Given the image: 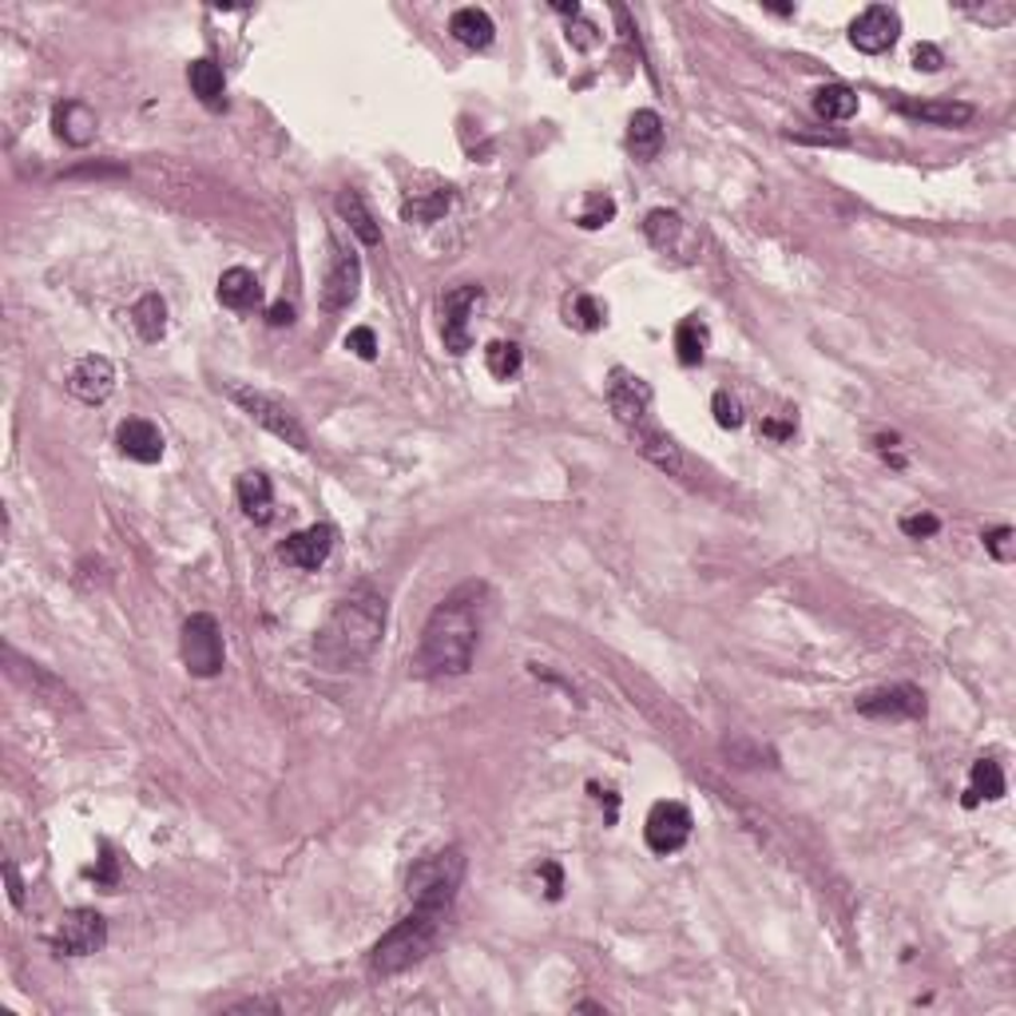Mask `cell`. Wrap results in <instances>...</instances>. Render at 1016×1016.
I'll return each instance as SVG.
<instances>
[{
    "label": "cell",
    "instance_id": "9",
    "mask_svg": "<svg viewBox=\"0 0 1016 1016\" xmlns=\"http://www.w3.org/2000/svg\"><path fill=\"white\" fill-rule=\"evenodd\" d=\"M108 941V922L95 910H72L64 913L60 929H56L53 945L64 957H88L95 949H104Z\"/></svg>",
    "mask_w": 1016,
    "mask_h": 1016
},
{
    "label": "cell",
    "instance_id": "18",
    "mask_svg": "<svg viewBox=\"0 0 1016 1016\" xmlns=\"http://www.w3.org/2000/svg\"><path fill=\"white\" fill-rule=\"evenodd\" d=\"M115 441H120V453L139 461V465H156L159 456H163V433L147 417H127L124 426H120V433H115Z\"/></svg>",
    "mask_w": 1016,
    "mask_h": 1016
},
{
    "label": "cell",
    "instance_id": "2",
    "mask_svg": "<svg viewBox=\"0 0 1016 1016\" xmlns=\"http://www.w3.org/2000/svg\"><path fill=\"white\" fill-rule=\"evenodd\" d=\"M385 635V596L358 584L334 603V612L314 635V659L321 671H353L377 652Z\"/></svg>",
    "mask_w": 1016,
    "mask_h": 1016
},
{
    "label": "cell",
    "instance_id": "4",
    "mask_svg": "<svg viewBox=\"0 0 1016 1016\" xmlns=\"http://www.w3.org/2000/svg\"><path fill=\"white\" fill-rule=\"evenodd\" d=\"M441 925H445V910H429V905H414L409 917L390 929L382 941L370 949V977L385 981V977H397L405 969H414L429 957V949L441 937Z\"/></svg>",
    "mask_w": 1016,
    "mask_h": 1016
},
{
    "label": "cell",
    "instance_id": "14",
    "mask_svg": "<svg viewBox=\"0 0 1016 1016\" xmlns=\"http://www.w3.org/2000/svg\"><path fill=\"white\" fill-rule=\"evenodd\" d=\"M330 552H334V529L330 524H311V529H302V532H294V537L282 540L279 556L286 564H294V568L314 572L330 561Z\"/></svg>",
    "mask_w": 1016,
    "mask_h": 1016
},
{
    "label": "cell",
    "instance_id": "34",
    "mask_svg": "<svg viewBox=\"0 0 1016 1016\" xmlns=\"http://www.w3.org/2000/svg\"><path fill=\"white\" fill-rule=\"evenodd\" d=\"M616 218V203L608 195H591L588 199V207H584V215H580V227L584 230H600L603 223H612Z\"/></svg>",
    "mask_w": 1016,
    "mask_h": 1016
},
{
    "label": "cell",
    "instance_id": "24",
    "mask_svg": "<svg viewBox=\"0 0 1016 1016\" xmlns=\"http://www.w3.org/2000/svg\"><path fill=\"white\" fill-rule=\"evenodd\" d=\"M628 147H632L635 159H655L659 147H664V120L655 112H635L632 124H628Z\"/></svg>",
    "mask_w": 1016,
    "mask_h": 1016
},
{
    "label": "cell",
    "instance_id": "36",
    "mask_svg": "<svg viewBox=\"0 0 1016 1016\" xmlns=\"http://www.w3.org/2000/svg\"><path fill=\"white\" fill-rule=\"evenodd\" d=\"M937 529H941V520H937L934 512H910V517H902V532L913 540L937 537Z\"/></svg>",
    "mask_w": 1016,
    "mask_h": 1016
},
{
    "label": "cell",
    "instance_id": "28",
    "mask_svg": "<svg viewBox=\"0 0 1016 1016\" xmlns=\"http://www.w3.org/2000/svg\"><path fill=\"white\" fill-rule=\"evenodd\" d=\"M132 326L139 330L144 342H159V338L167 334V302L159 298V294H144V298L135 302Z\"/></svg>",
    "mask_w": 1016,
    "mask_h": 1016
},
{
    "label": "cell",
    "instance_id": "29",
    "mask_svg": "<svg viewBox=\"0 0 1016 1016\" xmlns=\"http://www.w3.org/2000/svg\"><path fill=\"white\" fill-rule=\"evenodd\" d=\"M814 112L822 120H850V115H858V92L846 83H826L814 92Z\"/></svg>",
    "mask_w": 1016,
    "mask_h": 1016
},
{
    "label": "cell",
    "instance_id": "35",
    "mask_svg": "<svg viewBox=\"0 0 1016 1016\" xmlns=\"http://www.w3.org/2000/svg\"><path fill=\"white\" fill-rule=\"evenodd\" d=\"M711 409H715V421L723 429H738V426H743V405L726 394V390H719V394L711 397Z\"/></svg>",
    "mask_w": 1016,
    "mask_h": 1016
},
{
    "label": "cell",
    "instance_id": "1",
    "mask_svg": "<svg viewBox=\"0 0 1016 1016\" xmlns=\"http://www.w3.org/2000/svg\"><path fill=\"white\" fill-rule=\"evenodd\" d=\"M488 612V588L481 580H469L453 588L429 616L421 647H417V671L429 679L441 675H465L477 655L481 628Z\"/></svg>",
    "mask_w": 1016,
    "mask_h": 1016
},
{
    "label": "cell",
    "instance_id": "44",
    "mask_svg": "<svg viewBox=\"0 0 1016 1016\" xmlns=\"http://www.w3.org/2000/svg\"><path fill=\"white\" fill-rule=\"evenodd\" d=\"M544 878H549V898H561V866L556 861L544 866Z\"/></svg>",
    "mask_w": 1016,
    "mask_h": 1016
},
{
    "label": "cell",
    "instance_id": "17",
    "mask_svg": "<svg viewBox=\"0 0 1016 1016\" xmlns=\"http://www.w3.org/2000/svg\"><path fill=\"white\" fill-rule=\"evenodd\" d=\"M481 302V286H461V291L445 294V321H441V338H445V350L465 353L469 350V318H473V306Z\"/></svg>",
    "mask_w": 1016,
    "mask_h": 1016
},
{
    "label": "cell",
    "instance_id": "11",
    "mask_svg": "<svg viewBox=\"0 0 1016 1016\" xmlns=\"http://www.w3.org/2000/svg\"><path fill=\"white\" fill-rule=\"evenodd\" d=\"M643 235H647V242H652L655 250L675 255L679 262H691V255L699 250L696 235H691V227L684 223V215H675V211H667V207L652 211V215L643 218Z\"/></svg>",
    "mask_w": 1016,
    "mask_h": 1016
},
{
    "label": "cell",
    "instance_id": "39",
    "mask_svg": "<svg viewBox=\"0 0 1016 1016\" xmlns=\"http://www.w3.org/2000/svg\"><path fill=\"white\" fill-rule=\"evenodd\" d=\"M913 64L922 68V72H937L945 64V56H941V48L937 44H917V53H913Z\"/></svg>",
    "mask_w": 1016,
    "mask_h": 1016
},
{
    "label": "cell",
    "instance_id": "15",
    "mask_svg": "<svg viewBox=\"0 0 1016 1016\" xmlns=\"http://www.w3.org/2000/svg\"><path fill=\"white\" fill-rule=\"evenodd\" d=\"M68 390H72V397H80L83 405L108 402L115 390V365L108 362L104 353H88V358L76 362L72 377H68Z\"/></svg>",
    "mask_w": 1016,
    "mask_h": 1016
},
{
    "label": "cell",
    "instance_id": "30",
    "mask_svg": "<svg viewBox=\"0 0 1016 1016\" xmlns=\"http://www.w3.org/2000/svg\"><path fill=\"white\" fill-rule=\"evenodd\" d=\"M675 353L684 365H699L707 358V326L699 318H684L675 326Z\"/></svg>",
    "mask_w": 1016,
    "mask_h": 1016
},
{
    "label": "cell",
    "instance_id": "5",
    "mask_svg": "<svg viewBox=\"0 0 1016 1016\" xmlns=\"http://www.w3.org/2000/svg\"><path fill=\"white\" fill-rule=\"evenodd\" d=\"M461 878H465V854L456 850V846L437 850L414 866V873H409V898H414V905H429V910L449 913L456 890H461Z\"/></svg>",
    "mask_w": 1016,
    "mask_h": 1016
},
{
    "label": "cell",
    "instance_id": "19",
    "mask_svg": "<svg viewBox=\"0 0 1016 1016\" xmlns=\"http://www.w3.org/2000/svg\"><path fill=\"white\" fill-rule=\"evenodd\" d=\"M893 104L913 120H925V124L937 127H961L973 120V104H957V100H922V104L917 100H893Z\"/></svg>",
    "mask_w": 1016,
    "mask_h": 1016
},
{
    "label": "cell",
    "instance_id": "8",
    "mask_svg": "<svg viewBox=\"0 0 1016 1016\" xmlns=\"http://www.w3.org/2000/svg\"><path fill=\"white\" fill-rule=\"evenodd\" d=\"M691 810L684 802H655L647 822H643V838L655 854H675L684 850L687 838H691Z\"/></svg>",
    "mask_w": 1016,
    "mask_h": 1016
},
{
    "label": "cell",
    "instance_id": "26",
    "mask_svg": "<svg viewBox=\"0 0 1016 1016\" xmlns=\"http://www.w3.org/2000/svg\"><path fill=\"white\" fill-rule=\"evenodd\" d=\"M1005 794V775H1001V767H996L993 758H981V763H973V770H969V790H964V806H977V802H996Z\"/></svg>",
    "mask_w": 1016,
    "mask_h": 1016
},
{
    "label": "cell",
    "instance_id": "27",
    "mask_svg": "<svg viewBox=\"0 0 1016 1016\" xmlns=\"http://www.w3.org/2000/svg\"><path fill=\"white\" fill-rule=\"evenodd\" d=\"M338 215L350 223V230L365 242V247H377V242H382V230H377L374 215L365 211V203H362L358 191H342V195H338Z\"/></svg>",
    "mask_w": 1016,
    "mask_h": 1016
},
{
    "label": "cell",
    "instance_id": "21",
    "mask_svg": "<svg viewBox=\"0 0 1016 1016\" xmlns=\"http://www.w3.org/2000/svg\"><path fill=\"white\" fill-rule=\"evenodd\" d=\"M53 124H56V135H60L64 144H72V147L92 144V135H95V115H92V108L80 104V100L56 104Z\"/></svg>",
    "mask_w": 1016,
    "mask_h": 1016
},
{
    "label": "cell",
    "instance_id": "20",
    "mask_svg": "<svg viewBox=\"0 0 1016 1016\" xmlns=\"http://www.w3.org/2000/svg\"><path fill=\"white\" fill-rule=\"evenodd\" d=\"M218 302H223L227 311H255L262 302L259 279H255L247 267H230L227 274L218 279Z\"/></svg>",
    "mask_w": 1016,
    "mask_h": 1016
},
{
    "label": "cell",
    "instance_id": "13",
    "mask_svg": "<svg viewBox=\"0 0 1016 1016\" xmlns=\"http://www.w3.org/2000/svg\"><path fill=\"white\" fill-rule=\"evenodd\" d=\"M898 32H902V16L893 9H885V4H873V9H866L854 21L850 29V41L858 53H885V48H893V41H898Z\"/></svg>",
    "mask_w": 1016,
    "mask_h": 1016
},
{
    "label": "cell",
    "instance_id": "40",
    "mask_svg": "<svg viewBox=\"0 0 1016 1016\" xmlns=\"http://www.w3.org/2000/svg\"><path fill=\"white\" fill-rule=\"evenodd\" d=\"M267 318H270V326H291L294 321V306L291 302H274L267 311Z\"/></svg>",
    "mask_w": 1016,
    "mask_h": 1016
},
{
    "label": "cell",
    "instance_id": "31",
    "mask_svg": "<svg viewBox=\"0 0 1016 1016\" xmlns=\"http://www.w3.org/2000/svg\"><path fill=\"white\" fill-rule=\"evenodd\" d=\"M520 365H524V353H520L517 342H488L485 370L497 377V382H512V377L520 374Z\"/></svg>",
    "mask_w": 1016,
    "mask_h": 1016
},
{
    "label": "cell",
    "instance_id": "38",
    "mask_svg": "<svg viewBox=\"0 0 1016 1016\" xmlns=\"http://www.w3.org/2000/svg\"><path fill=\"white\" fill-rule=\"evenodd\" d=\"M985 549L993 552V556H996V561H1001V564H1008V561H1013V556H1016L1013 529H993V532H989V537H985Z\"/></svg>",
    "mask_w": 1016,
    "mask_h": 1016
},
{
    "label": "cell",
    "instance_id": "43",
    "mask_svg": "<svg viewBox=\"0 0 1016 1016\" xmlns=\"http://www.w3.org/2000/svg\"><path fill=\"white\" fill-rule=\"evenodd\" d=\"M763 433L787 441V437H794V421H763Z\"/></svg>",
    "mask_w": 1016,
    "mask_h": 1016
},
{
    "label": "cell",
    "instance_id": "16",
    "mask_svg": "<svg viewBox=\"0 0 1016 1016\" xmlns=\"http://www.w3.org/2000/svg\"><path fill=\"white\" fill-rule=\"evenodd\" d=\"M4 659H9V671L12 679H21L24 687H32V696L44 699V703L53 707H76V696L68 691V687L56 679V675H48L41 664H24L21 655L12 652V647H4Z\"/></svg>",
    "mask_w": 1016,
    "mask_h": 1016
},
{
    "label": "cell",
    "instance_id": "10",
    "mask_svg": "<svg viewBox=\"0 0 1016 1016\" xmlns=\"http://www.w3.org/2000/svg\"><path fill=\"white\" fill-rule=\"evenodd\" d=\"M358 286H362V262H358V255L353 250H334L326 282H321V311L326 314L350 311L353 298H358Z\"/></svg>",
    "mask_w": 1016,
    "mask_h": 1016
},
{
    "label": "cell",
    "instance_id": "33",
    "mask_svg": "<svg viewBox=\"0 0 1016 1016\" xmlns=\"http://www.w3.org/2000/svg\"><path fill=\"white\" fill-rule=\"evenodd\" d=\"M449 203H453L449 191H433V195H414L402 211H405V218H414V223H433V218L445 215Z\"/></svg>",
    "mask_w": 1016,
    "mask_h": 1016
},
{
    "label": "cell",
    "instance_id": "22",
    "mask_svg": "<svg viewBox=\"0 0 1016 1016\" xmlns=\"http://www.w3.org/2000/svg\"><path fill=\"white\" fill-rule=\"evenodd\" d=\"M235 497H239L247 520H255V524H267L274 517V488L262 473H242L239 485H235Z\"/></svg>",
    "mask_w": 1016,
    "mask_h": 1016
},
{
    "label": "cell",
    "instance_id": "3",
    "mask_svg": "<svg viewBox=\"0 0 1016 1016\" xmlns=\"http://www.w3.org/2000/svg\"><path fill=\"white\" fill-rule=\"evenodd\" d=\"M608 405H612L616 421L628 429V437L635 441L652 465L667 469V473H684V453L675 445L671 437L659 429V421L652 417V385L643 382L640 374H628V370H612L608 377Z\"/></svg>",
    "mask_w": 1016,
    "mask_h": 1016
},
{
    "label": "cell",
    "instance_id": "25",
    "mask_svg": "<svg viewBox=\"0 0 1016 1016\" xmlns=\"http://www.w3.org/2000/svg\"><path fill=\"white\" fill-rule=\"evenodd\" d=\"M449 32H453V36L465 44V48H488V44H493V36H497V29H493V16H488L485 9H456L453 21H449Z\"/></svg>",
    "mask_w": 1016,
    "mask_h": 1016
},
{
    "label": "cell",
    "instance_id": "37",
    "mask_svg": "<svg viewBox=\"0 0 1016 1016\" xmlns=\"http://www.w3.org/2000/svg\"><path fill=\"white\" fill-rule=\"evenodd\" d=\"M346 350H353L358 358H365V362H374L377 358V338L370 326H358V330L346 334Z\"/></svg>",
    "mask_w": 1016,
    "mask_h": 1016
},
{
    "label": "cell",
    "instance_id": "7",
    "mask_svg": "<svg viewBox=\"0 0 1016 1016\" xmlns=\"http://www.w3.org/2000/svg\"><path fill=\"white\" fill-rule=\"evenodd\" d=\"M230 402L239 405L250 421H259L262 429H270L274 437H282V441H286V445H294L298 453H306V449H311V441H306V429H302L298 421H294L291 409H286V405H279L274 397L259 394V390H247V385H235V390H230Z\"/></svg>",
    "mask_w": 1016,
    "mask_h": 1016
},
{
    "label": "cell",
    "instance_id": "6",
    "mask_svg": "<svg viewBox=\"0 0 1016 1016\" xmlns=\"http://www.w3.org/2000/svg\"><path fill=\"white\" fill-rule=\"evenodd\" d=\"M179 652H183V664L195 679H215L223 671V632H218V620L207 612L191 616L183 623V635H179Z\"/></svg>",
    "mask_w": 1016,
    "mask_h": 1016
},
{
    "label": "cell",
    "instance_id": "23",
    "mask_svg": "<svg viewBox=\"0 0 1016 1016\" xmlns=\"http://www.w3.org/2000/svg\"><path fill=\"white\" fill-rule=\"evenodd\" d=\"M188 80H191V92L199 95V104L203 108L218 112V108L227 104V80H223V68H218L215 60H195Z\"/></svg>",
    "mask_w": 1016,
    "mask_h": 1016
},
{
    "label": "cell",
    "instance_id": "42",
    "mask_svg": "<svg viewBox=\"0 0 1016 1016\" xmlns=\"http://www.w3.org/2000/svg\"><path fill=\"white\" fill-rule=\"evenodd\" d=\"M4 873H9V898H12V905H24V890H21V878H16V866H12V861H4Z\"/></svg>",
    "mask_w": 1016,
    "mask_h": 1016
},
{
    "label": "cell",
    "instance_id": "41",
    "mask_svg": "<svg viewBox=\"0 0 1016 1016\" xmlns=\"http://www.w3.org/2000/svg\"><path fill=\"white\" fill-rule=\"evenodd\" d=\"M95 873V882L100 885H115V858L112 854L104 850V858H100V870H92Z\"/></svg>",
    "mask_w": 1016,
    "mask_h": 1016
},
{
    "label": "cell",
    "instance_id": "12",
    "mask_svg": "<svg viewBox=\"0 0 1016 1016\" xmlns=\"http://www.w3.org/2000/svg\"><path fill=\"white\" fill-rule=\"evenodd\" d=\"M858 711L866 719H922L925 715V696L910 684H893L866 691L858 699Z\"/></svg>",
    "mask_w": 1016,
    "mask_h": 1016
},
{
    "label": "cell",
    "instance_id": "32",
    "mask_svg": "<svg viewBox=\"0 0 1016 1016\" xmlns=\"http://www.w3.org/2000/svg\"><path fill=\"white\" fill-rule=\"evenodd\" d=\"M564 314H568V326H576V330L591 334L603 326V306L591 294H572L568 302H564Z\"/></svg>",
    "mask_w": 1016,
    "mask_h": 1016
}]
</instances>
